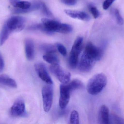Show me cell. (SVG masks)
Here are the masks:
<instances>
[{
    "label": "cell",
    "instance_id": "obj_2",
    "mask_svg": "<svg viewBox=\"0 0 124 124\" xmlns=\"http://www.w3.org/2000/svg\"><path fill=\"white\" fill-rule=\"evenodd\" d=\"M83 41L82 37H77L71 48L69 59V64L70 67L73 69L76 68L77 66L79 56L81 51Z\"/></svg>",
    "mask_w": 124,
    "mask_h": 124
},
{
    "label": "cell",
    "instance_id": "obj_3",
    "mask_svg": "<svg viewBox=\"0 0 124 124\" xmlns=\"http://www.w3.org/2000/svg\"><path fill=\"white\" fill-rule=\"evenodd\" d=\"M49 70L62 84H66L69 83L70 79V73L63 68L59 64L51 65Z\"/></svg>",
    "mask_w": 124,
    "mask_h": 124
},
{
    "label": "cell",
    "instance_id": "obj_13",
    "mask_svg": "<svg viewBox=\"0 0 124 124\" xmlns=\"http://www.w3.org/2000/svg\"><path fill=\"white\" fill-rule=\"evenodd\" d=\"M110 113L108 107L105 105L100 108L98 112V123L100 124H109Z\"/></svg>",
    "mask_w": 124,
    "mask_h": 124
},
{
    "label": "cell",
    "instance_id": "obj_22",
    "mask_svg": "<svg viewBox=\"0 0 124 124\" xmlns=\"http://www.w3.org/2000/svg\"><path fill=\"white\" fill-rule=\"evenodd\" d=\"M73 31V28L69 24L61 23L58 33H71Z\"/></svg>",
    "mask_w": 124,
    "mask_h": 124
},
{
    "label": "cell",
    "instance_id": "obj_26",
    "mask_svg": "<svg viewBox=\"0 0 124 124\" xmlns=\"http://www.w3.org/2000/svg\"><path fill=\"white\" fill-rule=\"evenodd\" d=\"M56 47L58 51L63 56L67 55V50L66 47L62 44L57 43L56 44Z\"/></svg>",
    "mask_w": 124,
    "mask_h": 124
},
{
    "label": "cell",
    "instance_id": "obj_1",
    "mask_svg": "<svg viewBox=\"0 0 124 124\" xmlns=\"http://www.w3.org/2000/svg\"><path fill=\"white\" fill-rule=\"evenodd\" d=\"M108 79L103 73L97 74L92 76L88 81L87 85V92L92 95L100 93L107 85Z\"/></svg>",
    "mask_w": 124,
    "mask_h": 124
},
{
    "label": "cell",
    "instance_id": "obj_5",
    "mask_svg": "<svg viewBox=\"0 0 124 124\" xmlns=\"http://www.w3.org/2000/svg\"><path fill=\"white\" fill-rule=\"evenodd\" d=\"M25 23V19L23 17L15 16L9 18L5 24L11 33H12L22 30L24 28Z\"/></svg>",
    "mask_w": 124,
    "mask_h": 124
},
{
    "label": "cell",
    "instance_id": "obj_9",
    "mask_svg": "<svg viewBox=\"0 0 124 124\" xmlns=\"http://www.w3.org/2000/svg\"><path fill=\"white\" fill-rule=\"evenodd\" d=\"M10 113L14 117L24 116L26 115L24 102L22 99H17L11 107Z\"/></svg>",
    "mask_w": 124,
    "mask_h": 124
},
{
    "label": "cell",
    "instance_id": "obj_28",
    "mask_svg": "<svg viewBox=\"0 0 124 124\" xmlns=\"http://www.w3.org/2000/svg\"><path fill=\"white\" fill-rule=\"evenodd\" d=\"M116 0H105L103 3V8L105 10L108 9Z\"/></svg>",
    "mask_w": 124,
    "mask_h": 124
},
{
    "label": "cell",
    "instance_id": "obj_30",
    "mask_svg": "<svg viewBox=\"0 0 124 124\" xmlns=\"http://www.w3.org/2000/svg\"><path fill=\"white\" fill-rule=\"evenodd\" d=\"M4 67V62L2 55L0 53V72L3 70Z\"/></svg>",
    "mask_w": 124,
    "mask_h": 124
},
{
    "label": "cell",
    "instance_id": "obj_20",
    "mask_svg": "<svg viewBox=\"0 0 124 124\" xmlns=\"http://www.w3.org/2000/svg\"><path fill=\"white\" fill-rule=\"evenodd\" d=\"M41 49L46 54L55 53L57 50L56 47L52 44H45L41 45Z\"/></svg>",
    "mask_w": 124,
    "mask_h": 124
},
{
    "label": "cell",
    "instance_id": "obj_19",
    "mask_svg": "<svg viewBox=\"0 0 124 124\" xmlns=\"http://www.w3.org/2000/svg\"><path fill=\"white\" fill-rule=\"evenodd\" d=\"M31 6V3L30 2L25 1H20L19 0L13 6L15 8L29 10L30 11H32L30 8Z\"/></svg>",
    "mask_w": 124,
    "mask_h": 124
},
{
    "label": "cell",
    "instance_id": "obj_29",
    "mask_svg": "<svg viewBox=\"0 0 124 124\" xmlns=\"http://www.w3.org/2000/svg\"><path fill=\"white\" fill-rule=\"evenodd\" d=\"M62 3L68 6H74L77 2V0H60Z\"/></svg>",
    "mask_w": 124,
    "mask_h": 124
},
{
    "label": "cell",
    "instance_id": "obj_17",
    "mask_svg": "<svg viewBox=\"0 0 124 124\" xmlns=\"http://www.w3.org/2000/svg\"><path fill=\"white\" fill-rule=\"evenodd\" d=\"M11 33L5 23L0 33V46H2L6 42Z\"/></svg>",
    "mask_w": 124,
    "mask_h": 124
},
{
    "label": "cell",
    "instance_id": "obj_27",
    "mask_svg": "<svg viewBox=\"0 0 124 124\" xmlns=\"http://www.w3.org/2000/svg\"><path fill=\"white\" fill-rule=\"evenodd\" d=\"M90 11L93 17L97 19L100 16V12L95 7L92 6L90 8Z\"/></svg>",
    "mask_w": 124,
    "mask_h": 124
},
{
    "label": "cell",
    "instance_id": "obj_24",
    "mask_svg": "<svg viewBox=\"0 0 124 124\" xmlns=\"http://www.w3.org/2000/svg\"><path fill=\"white\" fill-rule=\"evenodd\" d=\"M113 14L115 16L116 20L118 24L120 25H124V20L122 17L119 11L117 9H115L113 11Z\"/></svg>",
    "mask_w": 124,
    "mask_h": 124
},
{
    "label": "cell",
    "instance_id": "obj_25",
    "mask_svg": "<svg viewBox=\"0 0 124 124\" xmlns=\"http://www.w3.org/2000/svg\"><path fill=\"white\" fill-rule=\"evenodd\" d=\"M41 6L42 7L43 13L44 15L49 17H51V18H53L54 17L53 14L48 8L47 6L44 3H41Z\"/></svg>",
    "mask_w": 124,
    "mask_h": 124
},
{
    "label": "cell",
    "instance_id": "obj_15",
    "mask_svg": "<svg viewBox=\"0 0 124 124\" xmlns=\"http://www.w3.org/2000/svg\"><path fill=\"white\" fill-rule=\"evenodd\" d=\"M0 84L12 88L17 87V84L15 80L6 75H0Z\"/></svg>",
    "mask_w": 124,
    "mask_h": 124
},
{
    "label": "cell",
    "instance_id": "obj_6",
    "mask_svg": "<svg viewBox=\"0 0 124 124\" xmlns=\"http://www.w3.org/2000/svg\"><path fill=\"white\" fill-rule=\"evenodd\" d=\"M83 54L95 62L100 60L103 55L102 49L95 46L92 42L86 45Z\"/></svg>",
    "mask_w": 124,
    "mask_h": 124
},
{
    "label": "cell",
    "instance_id": "obj_16",
    "mask_svg": "<svg viewBox=\"0 0 124 124\" xmlns=\"http://www.w3.org/2000/svg\"><path fill=\"white\" fill-rule=\"evenodd\" d=\"M43 59L51 65L59 64V59L55 53L46 54L43 56Z\"/></svg>",
    "mask_w": 124,
    "mask_h": 124
},
{
    "label": "cell",
    "instance_id": "obj_11",
    "mask_svg": "<svg viewBox=\"0 0 124 124\" xmlns=\"http://www.w3.org/2000/svg\"><path fill=\"white\" fill-rule=\"evenodd\" d=\"M41 20L42 24L52 35L54 32L58 33L62 23L49 18H43Z\"/></svg>",
    "mask_w": 124,
    "mask_h": 124
},
{
    "label": "cell",
    "instance_id": "obj_4",
    "mask_svg": "<svg viewBox=\"0 0 124 124\" xmlns=\"http://www.w3.org/2000/svg\"><path fill=\"white\" fill-rule=\"evenodd\" d=\"M52 84L45 85L41 91L43 107L44 111L48 113L51 110L53 101V88Z\"/></svg>",
    "mask_w": 124,
    "mask_h": 124
},
{
    "label": "cell",
    "instance_id": "obj_8",
    "mask_svg": "<svg viewBox=\"0 0 124 124\" xmlns=\"http://www.w3.org/2000/svg\"><path fill=\"white\" fill-rule=\"evenodd\" d=\"M71 92L68 84H62L60 85L59 106L62 110L65 108L68 104L70 100Z\"/></svg>",
    "mask_w": 124,
    "mask_h": 124
},
{
    "label": "cell",
    "instance_id": "obj_23",
    "mask_svg": "<svg viewBox=\"0 0 124 124\" xmlns=\"http://www.w3.org/2000/svg\"><path fill=\"white\" fill-rule=\"evenodd\" d=\"M70 124H79V116L78 113L76 110H73L71 113L70 117Z\"/></svg>",
    "mask_w": 124,
    "mask_h": 124
},
{
    "label": "cell",
    "instance_id": "obj_7",
    "mask_svg": "<svg viewBox=\"0 0 124 124\" xmlns=\"http://www.w3.org/2000/svg\"><path fill=\"white\" fill-rule=\"evenodd\" d=\"M35 68L39 77L42 81L47 84H53V81L44 63L40 62L36 63L35 65Z\"/></svg>",
    "mask_w": 124,
    "mask_h": 124
},
{
    "label": "cell",
    "instance_id": "obj_18",
    "mask_svg": "<svg viewBox=\"0 0 124 124\" xmlns=\"http://www.w3.org/2000/svg\"><path fill=\"white\" fill-rule=\"evenodd\" d=\"M68 86L71 91L82 89L84 87L82 82L78 79H75L71 81L69 83H68Z\"/></svg>",
    "mask_w": 124,
    "mask_h": 124
},
{
    "label": "cell",
    "instance_id": "obj_12",
    "mask_svg": "<svg viewBox=\"0 0 124 124\" xmlns=\"http://www.w3.org/2000/svg\"><path fill=\"white\" fill-rule=\"evenodd\" d=\"M64 12L68 16L73 19H78L84 21H88L90 19V16L84 12L65 9L64 10Z\"/></svg>",
    "mask_w": 124,
    "mask_h": 124
},
{
    "label": "cell",
    "instance_id": "obj_21",
    "mask_svg": "<svg viewBox=\"0 0 124 124\" xmlns=\"http://www.w3.org/2000/svg\"><path fill=\"white\" fill-rule=\"evenodd\" d=\"M109 124H124V119L115 114H110Z\"/></svg>",
    "mask_w": 124,
    "mask_h": 124
},
{
    "label": "cell",
    "instance_id": "obj_10",
    "mask_svg": "<svg viewBox=\"0 0 124 124\" xmlns=\"http://www.w3.org/2000/svg\"><path fill=\"white\" fill-rule=\"evenodd\" d=\"M96 62L82 54L78 66L79 70L83 73L89 72L93 68Z\"/></svg>",
    "mask_w": 124,
    "mask_h": 124
},
{
    "label": "cell",
    "instance_id": "obj_14",
    "mask_svg": "<svg viewBox=\"0 0 124 124\" xmlns=\"http://www.w3.org/2000/svg\"><path fill=\"white\" fill-rule=\"evenodd\" d=\"M25 52L27 59L32 60L35 57V49L33 41L30 39H27L24 41Z\"/></svg>",
    "mask_w": 124,
    "mask_h": 124
}]
</instances>
